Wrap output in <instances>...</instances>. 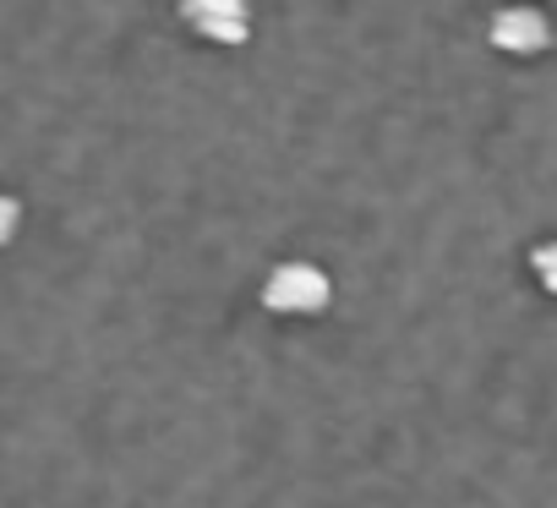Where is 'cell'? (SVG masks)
I'll use <instances>...</instances> for the list:
<instances>
[{
  "label": "cell",
  "instance_id": "obj_1",
  "mask_svg": "<svg viewBox=\"0 0 557 508\" xmlns=\"http://www.w3.org/2000/svg\"><path fill=\"white\" fill-rule=\"evenodd\" d=\"M257 301L268 318H323L334 307V280L323 263L312 258H285V263H273L257 285Z\"/></svg>",
  "mask_w": 557,
  "mask_h": 508
},
{
  "label": "cell",
  "instance_id": "obj_2",
  "mask_svg": "<svg viewBox=\"0 0 557 508\" xmlns=\"http://www.w3.org/2000/svg\"><path fill=\"white\" fill-rule=\"evenodd\" d=\"M557 45V23L535 0H503L486 12V50L503 61H535Z\"/></svg>",
  "mask_w": 557,
  "mask_h": 508
},
{
  "label": "cell",
  "instance_id": "obj_3",
  "mask_svg": "<svg viewBox=\"0 0 557 508\" xmlns=\"http://www.w3.org/2000/svg\"><path fill=\"white\" fill-rule=\"evenodd\" d=\"M181 28L208 50H240L251 45V0H175Z\"/></svg>",
  "mask_w": 557,
  "mask_h": 508
},
{
  "label": "cell",
  "instance_id": "obj_4",
  "mask_svg": "<svg viewBox=\"0 0 557 508\" xmlns=\"http://www.w3.org/2000/svg\"><path fill=\"white\" fill-rule=\"evenodd\" d=\"M530 280L541 285V296H552L557 301V235H541L535 246H530Z\"/></svg>",
  "mask_w": 557,
  "mask_h": 508
},
{
  "label": "cell",
  "instance_id": "obj_5",
  "mask_svg": "<svg viewBox=\"0 0 557 508\" xmlns=\"http://www.w3.org/2000/svg\"><path fill=\"white\" fill-rule=\"evenodd\" d=\"M17 230H23V202L12 191H0V246H12Z\"/></svg>",
  "mask_w": 557,
  "mask_h": 508
}]
</instances>
